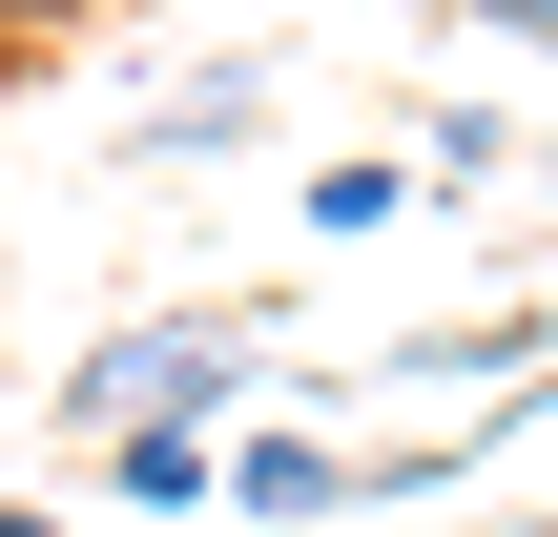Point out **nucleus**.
<instances>
[{"instance_id": "2", "label": "nucleus", "mask_w": 558, "mask_h": 537, "mask_svg": "<svg viewBox=\"0 0 558 537\" xmlns=\"http://www.w3.org/2000/svg\"><path fill=\"white\" fill-rule=\"evenodd\" d=\"M228 517L248 537H331V517H373V455H331L311 414H269V435H228Z\"/></svg>"}, {"instance_id": "7", "label": "nucleus", "mask_w": 558, "mask_h": 537, "mask_svg": "<svg viewBox=\"0 0 558 537\" xmlns=\"http://www.w3.org/2000/svg\"><path fill=\"white\" fill-rule=\"evenodd\" d=\"M538 373H558V310H538Z\"/></svg>"}, {"instance_id": "1", "label": "nucleus", "mask_w": 558, "mask_h": 537, "mask_svg": "<svg viewBox=\"0 0 558 537\" xmlns=\"http://www.w3.org/2000/svg\"><path fill=\"white\" fill-rule=\"evenodd\" d=\"M228 393H248V331H228V310H145V331H104V352L62 373V414H83V435H145V414H186V435H207Z\"/></svg>"}, {"instance_id": "4", "label": "nucleus", "mask_w": 558, "mask_h": 537, "mask_svg": "<svg viewBox=\"0 0 558 537\" xmlns=\"http://www.w3.org/2000/svg\"><path fill=\"white\" fill-rule=\"evenodd\" d=\"M248 103H269V62H207V83H166V103H145V166H207Z\"/></svg>"}, {"instance_id": "3", "label": "nucleus", "mask_w": 558, "mask_h": 537, "mask_svg": "<svg viewBox=\"0 0 558 537\" xmlns=\"http://www.w3.org/2000/svg\"><path fill=\"white\" fill-rule=\"evenodd\" d=\"M104 476H124V517H207V497H228V435L145 414V435H104Z\"/></svg>"}, {"instance_id": "6", "label": "nucleus", "mask_w": 558, "mask_h": 537, "mask_svg": "<svg viewBox=\"0 0 558 537\" xmlns=\"http://www.w3.org/2000/svg\"><path fill=\"white\" fill-rule=\"evenodd\" d=\"M0 537H62V517H41V497H0Z\"/></svg>"}, {"instance_id": "5", "label": "nucleus", "mask_w": 558, "mask_h": 537, "mask_svg": "<svg viewBox=\"0 0 558 537\" xmlns=\"http://www.w3.org/2000/svg\"><path fill=\"white\" fill-rule=\"evenodd\" d=\"M456 21H476V41H538V62H558V0H456Z\"/></svg>"}]
</instances>
